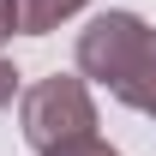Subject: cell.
Listing matches in <instances>:
<instances>
[{
    "mask_svg": "<svg viewBox=\"0 0 156 156\" xmlns=\"http://www.w3.org/2000/svg\"><path fill=\"white\" fill-rule=\"evenodd\" d=\"M78 72L156 120V30L138 12H102L78 36Z\"/></svg>",
    "mask_w": 156,
    "mask_h": 156,
    "instance_id": "1",
    "label": "cell"
},
{
    "mask_svg": "<svg viewBox=\"0 0 156 156\" xmlns=\"http://www.w3.org/2000/svg\"><path fill=\"white\" fill-rule=\"evenodd\" d=\"M18 126L24 138H30V150H60V144H78V138L96 132V102H90V90H84V78H42V84H30L18 102Z\"/></svg>",
    "mask_w": 156,
    "mask_h": 156,
    "instance_id": "2",
    "label": "cell"
},
{
    "mask_svg": "<svg viewBox=\"0 0 156 156\" xmlns=\"http://www.w3.org/2000/svg\"><path fill=\"white\" fill-rule=\"evenodd\" d=\"M84 0H18V30H30V36H42V30H54L60 18H72Z\"/></svg>",
    "mask_w": 156,
    "mask_h": 156,
    "instance_id": "3",
    "label": "cell"
},
{
    "mask_svg": "<svg viewBox=\"0 0 156 156\" xmlns=\"http://www.w3.org/2000/svg\"><path fill=\"white\" fill-rule=\"evenodd\" d=\"M48 156H120V150H108V144L90 132V138H78V144H60V150H48Z\"/></svg>",
    "mask_w": 156,
    "mask_h": 156,
    "instance_id": "4",
    "label": "cell"
},
{
    "mask_svg": "<svg viewBox=\"0 0 156 156\" xmlns=\"http://www.w3.org/2000/svg\"><path fill=\"white\" fill-rule=\"evenodd\" d=\"M18 30V0H0V42Z\"/></svg>",
    "mask_w": 156,
    "mask_h": 156,
    "instance_id": "5",
    "label": "cell"
},
{
    "mask_svg": "<svg viewBox=\"0 0 156 156\" xmlns=\"http://www.w3.org/2000/svg\"><path fill=\"white\" fill-rule=\"evenodd\" d=\"M18 96V72H12V66H6V60H0V108H6V102Z\"/></svg>",
    "mask_w": 156,
    "mask_h": 156,
    "instance_id": "6",
    "label": "cell"
}]
</instances>
